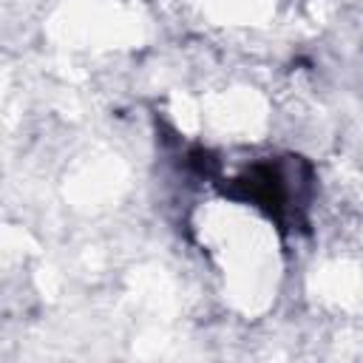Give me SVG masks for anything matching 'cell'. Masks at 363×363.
I'll list each match as a JSON object with an SVG mask.
<instances>
[{
  "label": "cell",
  "mask_w": 363,
  "mask_h": 363,
  "mask_svg": "<svg viewBox=\"0 0 363 363\" xmlns=\"http://www.w3.org/2000/svg\"><path fill=\"white\" fill-rule=\"evenodd\" d=\"M315 167L309 159L286 153L278 159H264L241 170L227 184H218L221 196L233 201L252 204L261 210L281 233L306 230L309 204L315 199Z\"/></svg>",
  "instance_id": "obj_1"
},
{
  "label": "cell",
  "mask_w": 363,
  "mask_h": 363,
  "mask_svg": "<svg viewBox=\"0 0 363 363\" xmlns=\"http://www.w3.org/2000/svg\"><path fill=\"white\" fill-rule=\"evenodd\" d=\"M184 167H187L193 176H199V179H218L221 159H218L210 147L193 145V147H187V153H184Z\"/></svg>",
  "instance_id": "obj_2"
}]
</instances>
